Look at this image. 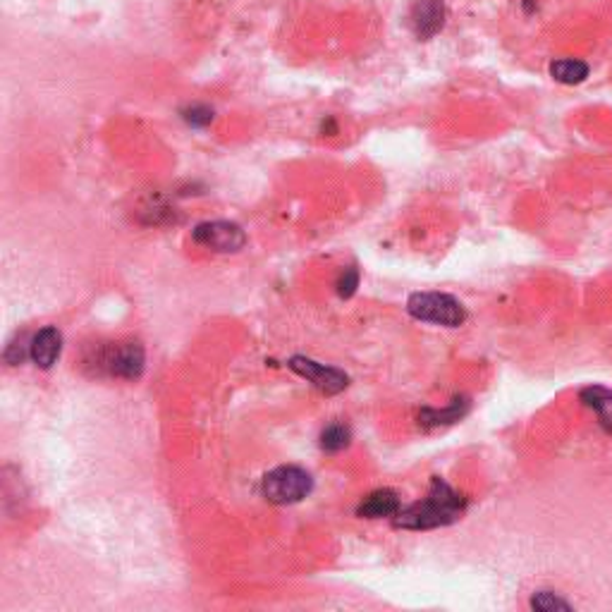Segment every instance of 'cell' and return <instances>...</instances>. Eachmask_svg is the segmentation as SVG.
Here are the masks:
<instances>
[{
	"mask_svg": "<svg viewBox=\"0 0 612 612\" xmlns=\"http://www.w3.org/2000/svg\"><path fill=\"white\" fill-rule=\"evenodd\" d=\"M467 510V497L460 490L438 476H433L431 488L418 503L402 507L395 514V526L411 529V531H426V529H438L457 521Z\"/></svg>",
	"mask_w": 612,
	"mask_h": 612,
	"instance_id": "6da1fadb",
	"label": "cell"
},
{
	"mask_svg": "<svg viewBox=\"0 0 612 612\" xmlns=\"http://www.w3.org/2000/svg\"><path fill=\"white\" fill-rule=\"evenodd\" d=\"M407 311L411 318L426 321V323H438L445 328H457L464 323V306L454 297L440 295V292H417L409 297Z\"/></svg>",
	"mask_w": 612,
	"mask_h": 612,
	"instance_id": "7a4b0ae2",
	"label": "cell"
},
{
	"mask_svg": "<svg viewBox=\"0 0 612 612\" xmlns=\"http://www.w3.org/2000/svg\"><path fill=\"white\" fill-rule=\"evenodd\" d=\"M314 488L311 476L299 467H278L263 476V496L275 504L299 503Z\"/></svg>",
	"mask_w": 612,
	"mask_h": 612,
	"instance_id": "3957f363",
	"label": "cell"
},
{
	"mask_svg": "<svg viewBox=\"0 0 612 612\" xmlns=\"http://www.w3.org/2000/svg\"><path fill=\"white\" fill-rule=\"evenodd\" d=\"M192 237H194L196 245L213 249L218 254L239 252L246 245L245 230L237 223H230V220H211V223L196 225Z\"/></svg>",
	"mask_w": 612,
	"mask_h": 612,
	"instance_id": "277c9868",
	"label": "cell"
},
{
	"mask_svg": "<svg viewBox=\"0 0 612 612\" xmlns=\"http://www.w3.org/2000/svg\"><path fill=\"white\" fill-rule=\"evenodd\" d=\"M288 366L295 374L304 375L306 381L314 383L318 390L328 392V395H338V392H342L349 385V378L340 368L325 366V364H318V361L306 359V357H292Z\"/></svg>",
	"mask_w": 612,
	"mask_h": 612,
	"instance_id": "5b68a950",
	"label": "cell"
},
{
	"mask_svg": "<svg viewBox=\"0 0 612 612\" xmlns=\"http://www.w3.org/2000/svg\"><path fill=\"white\" fill-rule=\"evenodd\" d=\"M103 366L117 378H139L144 371V347L139 342H120L103 354Z\"/></svg>",
	"mask_w": 612,
	"mask_h": 612,
	"instance_id": "8992f818",
	"label": "cell"
},
{
	"mask_svg": "<svg viewBox=\"0 0 612 612\" xmlns=\"http://www.w3.org/2000/svg\"><path fill=\"white\" fill-rule=\"evenodd\" d=\"M409 24L421 41L435 37L445 27V0H414Z\"/></svg>",
	"mask_w": 612,
	"mask_h": 612,
	"instance_id": "52a82bcc",
	"label": "cell"
},
{
	"mask_svg": "<svg viewBox=\"0 0 612 612\" xmlns=\"http://www.w3.org/2000/svg\"><path fill=\"white\" fill-rule=\"evenodd\" d=\"M60 349H63V335H60L58 328H44L34 335L30 345V357L34 359V364L41 368H51L60 357Z\"/></svg>",
	"mask_w": 612,
	"mask_h": 612,
	"instance_id": "ba28073f",
	"label": "cell"
},
{
	"mask_svg": "<svg viewBox=\"0 0 612 612\" xmlns=\"http://www.w3.org/2000/svg\"><path fill=\"white\" fill-rule=\"evenodd\" d=\"M400 510H402V503H400V497H397L395 490L381 488L374 490V493H368V496L361 500V504L357 507V514L366 519H385L395 517Z\"/></svg>",
	"mask_w": 612,
	"mask_h": 612,
	"instance_id": "9c48e42d",
	"label": "cell"
},
{
	"mask_svg": "<svg viewBox=\"0 0 612 612\" xmlns=\"http://www.w3.org/2000/svg\"><path fill=\"white\" fill-rule=\"evenodd\" d=\"M582 402L589 409L596 411L598 424L603 426L605 433H612V392L603 385H589L579 392Z\"/></svg>",
	"mask_w": 612,
	"mask_h": 612,
	"instance_id": "30bf717a",
	"label": "cell"
},
{
	"mask_svg": "<svg viewBox=\"0 0 612 612\" xmlns=\"http://www.w3.org/2000/svg\"><path fill=\"white\" fill-rule=\"evenodd\" d=\"M589 73V63H583L579 58H560L550 65L553 80L560 82V84H582V82H586Z\"/></svg>",
	"mask_w": 612,
	"mask_h": 612,
	"instance_id": "8fae6325",
	"label": "cell"
},
{
	"mask_svg": "<svg viewBox=\"0 0 612 612\" xmlns=\"http://www.w3.org/2000/svg\"><path fill=\"white\" fill-rule=\"evenodd\" d=\"M467 411H469L467 400H464V397H457V400H453V402L447 404L445 409H424L421 411V417H418V421H421V426L454 424V421H460Z\"/></svg>",
	"mask_w": 612,
	"mask_h": 612,
	"instance_id": "7c38bea8",
	"label": "cell"
},
{
	"mask_svg": "<svg viewBox=\"0 0 612 612\" xmlns=\"http://www.w3.org/2000/svg\"><path fill=\"white\" fill-rule=\"evenodd\" d=\"M349 440H352V431H349V426L345 424H331L328 428H323V433H321V447H323L325 453H340V450H345V447L349 445Z\"/></svg>",
	"mask_w": 612,
	"mask_h": 612,
	"instance_id": "4fadbf2b",
	"label": "cell"
},
{
	"mask_svg": "<svg viewBox=\"0 0 612 612\" xmlns=\"http://www.w3.org/2000/svg\"><path fill=\"white\" fill-rule=\"evenodd\" d=\"M531 608L539 612H555V610H572V605L565 598L555 596L553 590H539L531 596Z\"/></svg>",
	"mask_w": 612,
	"mask_h": 612,
	"instance_id": "5bb4252c",
	"label": "cell"
},
{
	"mask_svg": "<svg viewBox=\"0 0 612 612\" xmlns=\"http://www.w3.org/2000/svg\"><path fill=\"white\" fill-rule=\"evenodd\" d=\"M335 288H338V295L345 297V299H349V297L357 292V288H359V271L354 266L345 268L342 273H340L338 282H335Z\"/></svg>",
	"mask_w": 612,
	"mask_h": 612,
	"instance_id": "9a60e30c",
	"label": "cell"
},
{
	"mask_svg": "<svg viewBox=\"0 0 612 612\" xmlns=\"http://www.w3.org/2000/svg\"><path fill=\"white\" fill-rule=\"evenodd\" d=\"M182 117L187 120L192 127H206L213 120V110L209 106H189L187 110H182Z\"/></svg>",
	"mask_w": 612,
	"mask_h": 612,
	"instance_id": "2e32d148",
	"label": "cell"
}]
</instances>
